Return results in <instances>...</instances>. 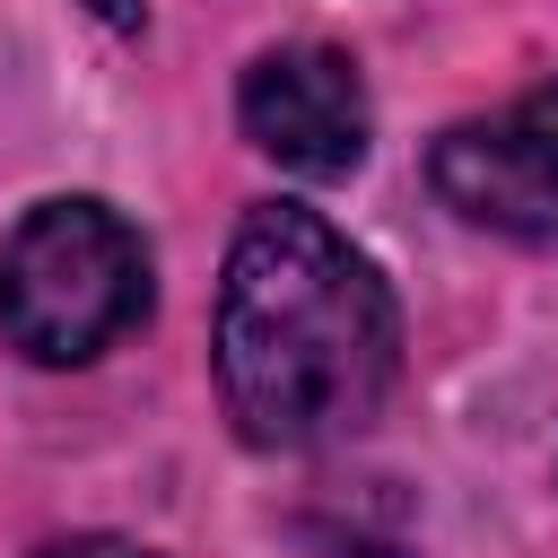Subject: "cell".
I'll use <instances>...</instances> for the list:
<instances>
[{"label":"cell","mask_w":558,"mask_h":558,"mask_svg":"<svg viewBox=\"0 0 558 558\" xmlns=\"http://www.w3.org/2000/svg\"><path fill=\"white\" fill-rule=\"evenodd\" d=\"M392 296L375 262L314 209L262 201L244 209L218 279V401L244 445L305 453L375 418L392 384Z\"/></svg>","instance_id":"1"},{"label":"cell","mask_w":558,"mask_h":558,"mask_svg":"<svg viewBox=\"0 0 558 558\" xmlns=\"http://www.w3.org/2000/svg\"><path fill=\"white\" fill-rule=\"evenodd\" d=\"M148 314V253L105 201H44L0 244V331L35 366H78Z\"/></svg>","instance_id":"2"},{"label":"cell","mask_w":558,"mask_h":558,"mask_svg":"<svg viewBox=\"0 0 558 558\" xmlns=\"http://www.w3.org/2000/svg\"><path fill=\"white\" fill-rule=\"evenodd\" d=\"M427 174H436L445 209H462L471 227L558 253V87H532L523 105L445 131Z\"/></svg>","instance_id":"3"},{"label":"cell","mask_w":558,"mask_h":558,"mask_svg":"<svg viewBox=\"0 0 558 558\" xmlns=\"http://www.w3.org/2000/svg\"><path fill=\"white\" fill-rule=\"evenodd\" d=\"M235 113H244V140L305 183H340L366 157V87H357V61L331 44L262 52L235 87Z\"/></svg>","instance_id":"4"},{"label":"cell","mask_w":558,"mask_h":558,"mask_svg":"<svg viewBox=\"0 0 558 558\" xmlns=\"http://www.w3.org/2000/svg\"><path fill=\"white\" fill-rule=\"evenodd\" d=\"M44 558H157V549H140V541H113V532H78V541H52Z\"/></svg>","instance_id":"5"},{"label":"cell","mask_w":558,"mask_h":558,"mask_svg":"<svg viewBox=\"0 0 558 558\" xmlns=\"http://www.w3.org/2000/svg\"><path fill=\"white\" fill-rule=\"evenodd\" d=\"M78 9H96L105 26H140V0H78Z\"/></svg>","instance_id":"6"},{"label":"cell","mask_w":558,"mask_h":558,"mask_svg":"<svg viewBox=\"0 0 558 558\" xmlns=\"http://www.w3.org/2000/svg\"><path fill=\"white\" fill-rule=\"evenodd\" d=\"M331 558H401V549H392V541H340Z\"/></svg>","instance_id":"7"}]
</instances>
